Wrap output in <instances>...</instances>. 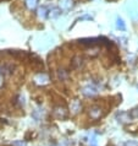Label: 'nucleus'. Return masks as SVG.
I'll return each instance as SVG.
<instances>
[{
    "mask_svg": "<svg viewBox=\"0 0 138 146\" xmlns=\"http://www.w3.org/2000/svg\"><path fill=\"white\" fill-rule=\"evenodd\" d=\"M82 93L84 96H94L98 93V88H97L94 85H88V86L86 87H83V90H82Z\"/></svg>",
    "mask_w": 138,
    "mask_h": 146,
    "instance_id": "obj_1",
    "label": "nucleus"
},
{
    "mask_svg": "<svg viewBox=\"0 0 138 146\" xmlns=\"http://www.w3.org/2000/svg\"><path fill=\"white\" fill-rule=\"evenodd\" d=\"M34 81H35L37 84H39V85H44V84L48 82V76H47L45 74H38V75L34 78Z\"/></svg>",
    "mask_w": 138,
    "mask_h": 146,
    "instance_id": "obj_2",
    "label": "nucleus"
},
{
    "mask_svg": "<svg viewBox=\"0 0 138 146\" xmlns=\"http://www.w3.org/2000/svg\"><path fill=\"white\" fill-rule=\"evenodd\" d=\"M89 114H91L92 118L97 119L101 115V109L99 107H93V108H91V111H89Z\"/></svg>",
    "mask_w": 138,
    "mask_h": 146,
    "instance_id": "obj_3",
    "label": "nucleus"
},
{
    "mask_svg": "<svg viewBox=\"0 0 138 146\" xmlns=\"http://www.w3.org/2000/svg\"><path fill=\"white\" fill-rule=\"evenodd\" d=\"M54 114L58 117L59 119H64V118H66V112H65V109L64 108H55V111H54Z\"/></svg>",
    "mask_w": 138,
    "mask_h": 146,
    "instance_id": "obj_4",
    "label": "nucleus"
},
{
    "mask_svg": "<svg viewBox=\"0 0 138 146\" xmlns=\"http://www.w3.org/2000/svg\"><path fill=\"white\" fill-rule=\"evenodd\" d=\"M49 11L50 10H48L45 6H42V7H39V10H38V16L40 19H45L47 16H49Z\"/></svg>",
    "mask_w": 138,
    "mask_h": 146,
    "instance_id": "obj_5",
    "label": "nucleus"
},
{
    "mask_svg": "<svg viewBox=\"0 0 138 146\" xmlns=\"http://www.w3.org/2000/svg\"><path fill=\"white\" fill-rule=\"evenodd\" d=\"M60 15H61V10H60L59 7H54V9H51L49 11V17L50 19H56V17H59Z\"/></svg>",
    "mask_w": 138,
    "mask_h": 146,
    "instance_id": "obj_6",
    "label": "nucleus"
},
{
    "mask_svg": "<svg viewBox=\"0 0 138 146\" xmlns=\"http://www.w3.org/2000/svg\"><path fill=\"white\" fill-rule=\"evenodd\" d=\"M116 27L119 28V30H121V31H125L126 30V25H125V22H124V20L122 19H117L116 20Z\"/></svg>",
    "mask_w": 138,
    "mask_h": 146,
    "instance_id": "obj_7",
    "label": "nucleus"
},
{
    "mask_svg": "<svg viewBox=\"0 0 138 146\" xmlns=\"http://www.w3.org/2000/svg\"><path fill=\"white\" fill-rule=\"evenodd\" d=\"M26 3V6L28 7V9H34L35 6H37V0H25Z\"/></svg>",
    "mask_w": 138,
    "mask_h": 146,
    "instance_id": "obj_8",
    "label": "nucleus"
},
{
    "mask_svg": "<svg viewBox=\"0 0 138 146\" xmlns=\"http://www.w3.org/2000/svg\"><path fill=\"white\" fill-rule=\"evenodd\" d=\"M117 119H121V120H120L121 123H125V121L128 120V114H127V113L121 112L120 114H117Z\"/></svg>",
    "mask_w": 138,
    "mask_h": 146,
    "instance_id": "obj_9",
    "label": "nucleus"
},
{
    "mask_svg": "<svg viewBox=\"0 0 138 146\" xmlns=\"http://www.w3.org/2000/svg\"><path fill=\"white\" fill-rule=\"evenodd\" d=\"M80 108H81V104H80L78 101H75V102L71 104V111L74 112V113H77V112H78V111H80Z\"/></svg>",
    "mask_w": 138,
    "mask_h": 146,
    "instance_id": "obj_10",
    "label": "nucleus"
},
{
    "mask_svg": "<svg viewBox=\"0 0 138 146\" xmlns=\"http://www.w3.org/2000/svg\"><path fill=\"white\" fill-rule=\"evenodd\" d=\"M121 146H138V143H137V141L128 140V141H126V143H124Z\"/></svg>",
    "mask_w": 138,
    "mask_h": 146,
    "instance_id": "obj_11",
    "label": "nucleus"
},
{
    "mask_svg": "<svg viewBox=\"0 0 138 146\" xmlns=\"http://www.w3.org/2000/svg\"><path fill=\"white\" fill-rule=\"evenodd\" d=\"M81 64H82V59H81V58H75V63H74V65L77 68L78 65H81Z\"/></svg>",
    "mask_w": 138,
    "mask_h": 146,
    "instance_id": "obj_12",
    "label": "nucleus"
},
{
    "mask_svg": "<svg viewBox=\"0 0 138 146\" xmlns=\"http://www.w3.org/2000/svg\"><path fill=\"white\" fill-rule=\"evenodd\" d=\"M58 75H59V79H61V80H64L65 78H66V74L64 72V70H60V71H58Z\"/></svg>",
    "mask_w": 138,
    "mask_h": 146,
    "instance_id": "obj_13",
    "label": "nucleus"
},
{
    "mask_svg": "<svg viewBox=\"0 0 138 146\" xmlns=\"http://www.w3.org/2000/svg\"><path fill=\"white\" fill-rule=\"evenodd\" d=\"M12 145L14 146H26V143H23V141H14Z\"/></svg>",
    "mask_w": 138,
    "mask_h": 146,
    "instance_id": "obj_14",
    "label": "nucleus"
},
{
    "mask_svg": "<svg viewBox=\"0 0 138 146\" xmlns=\"http://www.w3.org/2000/svg\"><path fill=\"white\" fill-rule=\"evenodd\" d=\"M1 84H3V79L0 78V86H1Z\"/></svg>",
    "mask_w": 138,
    "mask_h": 146,
    "instance_id": "obj_15",
    "label": "nucleus"
}]
</instances>
